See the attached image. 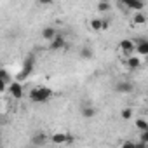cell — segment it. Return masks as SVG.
I'll use <instances>...</instances> for the list:
<instances>
[{
  "label": "cell",
  "instance_id": "cell-1",
  "mask_svg": "<svg viewBox=\"0 0 148 148\" xmlns=\"http://www.w3.org/2000/svg\"><path fill=\"white\" fill-rule=\"evenodd\" d=\"M30 101L32 103H45L52 98V89L45 87V86H38V87H33L28 94Z\"/></svg>",
  "mask_w": 148,
  "mask_h": 148
},
{
  "label": "cell",
  "instance_id": "cell-2",
  "mask_svg": "<svg viewBox=\"0 0 148 148\" xmlns=\"http://www.w3.org/2000/svg\"><path fill=\"white\" fill-rule=\"evenodd\" d=\"M33 68H35V56H28V58L23 61V68H21V71H19L18 79H19V80L28 79V77H30V73L33 71Z\"/></svg>",
  "mask_w": 148,
  "mask_h": 148
},
{
  "label": "cell",
  "instance_id": "cell-3",
  "mask_svg": "<svg viewBox=\"0 0 148 148\" xmlns=\"http://www.w3.org/2000/svg\"><path fill=\"white\" fill-rule=\"evenodd\" d=\"M71 141H73V136L68 132H54L51 136V143H54V145H68Z\"/></svg>",
  "mask_w": 148,
  "mask_h": 148
},
{
  "label": "cell",
  "instance_id": "cell-4",
  "mask_svg": "<svg viewBox=\"0 0 148 148\" xmlns=\"http://www.w3.org/2000/svg\"><path fill=\"white\" fill-rule=\"evenodd\" d=\"M119 51L124 54V56H134V42L131 40V38H124V40H120V44H119Z\"/></svg>",
  "mask_w": 148,
  "mask_h": 148
},
{
  "label": "cell",
  "instance_id": "cell-5",
  "mask_svg": "<svg viewBox=\"0 0 148 148\" xmlns=\"http://www.w3.org/2000/svg\"><path fill=\"white\" fill-rule=\"evenodd\" d=\"M7 92L14 98V99H21L23 98V84L19 82H11L7 86Z\"/></svg>",
  "mask_w": 148,
  "mask_h": 148
},
{
  "label": "cell",
  "instance_id": "cell-6",
  "mask_svg": "<svg viewBox=\"0 0 148 148\" xmlns=\"http://www.w3.org/2000/svg\"><path fill=\"white\" fill-rule=\"evenodd\" d=\"M51 44V49L52 51H59V49H64L66 47V40H64V37H61V35H56V38L52 40V42H49Z\"/></svg>",
  "mask_w": 148,
  "mask_h": 148
},
{
  "label": "cell",
  "instance_id": "cell-7",
  "mask_svg": "<svg viewBox=\"0 0 148 148\" xmlns=\"http://www.w3.org/2000/svg\"><path fill=\"white\" fill-rule=\"evenodd\" d=\"M56 28H52V26H45L44 30H42V38L44 40H47V42H52L54 38H56Z\"/></svg>",
  "mask_w": 148,
  "mask_h": 148
},
{
  "label": "cell",
  "instance_id": "cell-8",
  "mask_svg": "<svg viewBox=\"0 0 148 148\" xmlns=\"http://www.w3.org/2000/svg\"><path fill=\"white\" fill-rule=\"evenodd\" d=\"M115 91L120 94H129V92H132V84L131 82H119L115 86Z\"/></svg>",
  "mask_w": 148,
  "mask_h": 148
},
{
  "label": "cell",
  "instance_id": "cell-9",
  "mask_svg": "<svg viewBox=\"0 0 148 148\" xmlns=\"http://www.w3.org/2000/svg\"><path fill=\"white\" fill-rule=\"evenodd\" d=\"M122 5L129 11H134V12H139L145 9V4L143 2H122Z\"/></svg>",
  "mask_w": 148,
  "mask_h": 148
},
{
  "label": "cell",
  "instance_id": "cell-10",
  "mask_svg": "<svg viewBox=\"0 0 148 148\" xmlns=\"http://www.w3.org/2000/svg\"><path fill=\"white\" fill-rule=\"evenodd\" d=\"M125 64H127V68H129V70H138V68H139V64H141V58H138V56H129Z\"/></svg>",
  "mask_w": 148,
  "mask_h": 148
},
{
  "label": "cell",
  "instance_id": "cell-11",
  "mask_svg": "<svg viewBox=\"0 0 148 148\" xmlns=\"http://www.w3.org/2000/svg\"><path fill=\"white\" fill-rule=\"evenodd\" d=\"M0 82H4V84H11L12 82V79H11V73L5 70V68H0Z\"/></svg>",
  "mask_w": 148,
  "mask_h": 148
},
{
  "label": "cell",
  "instance_id": "cell-12",
  "mask_svg": "<svg viewBox=\"0 0 148 148\" xmlns=\"http://www.w3.org/2000/svg\"><path fill=\"white\" fill-rule=\"evenodd\" d=\"M32 141H33V145H37V146H38V145H44V143L47 141V136H45L44 132H38V134H35V136L32 138Z\"/></svg>",
  "mask_w": 148,
  "mask_h": 148
},
{
  "label": "cell",
  "instance_id": "cell-13",
  "mask_svg": "<svg viewBox=\"0 0 148 148\" xmlns=\"http://www.w3.org/2000/svg\"><path fill=\"white\" fill-rule=\"evenodd\" d=\"M132 115H134V110H132V108H129V106L120 110V117H122L124 120H131V119H132Z\"/></svg>",
  "mask_w": 148,
  "mask_h": 148
},
{
  "label": "cell",
  "instance_id": "cell-14",
  "mask_svg": "<svg viewBox=\"0 0 148 148\" xmlns=\"http://www.w3.org/2000/svg\"><path fill=\"white\" fill-rule=\"evenodd\" d=\"M82 115H84L86 119H91V117L96 115V108H94V106H84V108H82Z\"/></svg>",
  "mask_w": 148,
  "mask_h": 148
},
{
  "label": "cell",
  "instance_id": "cell-15",
  "mask_svg": "<svg viewBox=\"0 0 148 148\" xmlns=\"http://www.w3.org/2000/svg\"><path fill=\"white\" fill-rule=\"evenodd\" d=\"M145 23H146V16H145V14L136 12V14H134V18H132V25H145Z\"/></svg>",
  "mask_w": 148,
  "mask_h": 148
},
{
  "label": "cell",
  "instance_id": "cell-16",
  "mask_svg": "<svg viewBox=\"0 0 148 148\" xmlns=\"http://www.w3.org/2000/svg\"><path fill=\"white\" fill-rule=\"evenodd\" d=\"M89 26H91V30H94V32H101V18H94V19H91Z\"/></svg>",
  "mask_w": 148,
  "mask_h": 148
},
{
  "label": "cell",
  "instance_id": "cell-17",
  "mask_svg": "<svg viewBox=\"0 0 148 148\" xmlns=\"http://www.w3.org/2000/svg\"><path fill=\"white\" fill-rule=\"evenodd\" d=\"M92 56H94V52H92L91 47H82V51H80V58L82 59H91Z\"/></svg>",
  "mask_w": 148,
  "mask_h": 148
},
{
  "label": "cell",
  "instance_id": "cell-18",
  "mask_svg": "<svg viewBox=\"0 0 148 148\" xmlns=\"http://www.w3.org/2000/svg\"><path fill=\"white\" fill-rule=\"evenodd\" d=\"M134 125H136L141 132H143V131H148V122H146L145 119H138V120L134 122Z\"/></svg>",
  "mask_w": 148,
  "mask_h": 148
},
{
  "label": "cell",
  "instance_id": "cell-19",
  "mask_svg": "<svg viewBox=\"0 0 148 148\" xmlns=\"http://www.w3.org/2000/svg\"><path fill=\"white\" fill-rule=\"evenodd\" d=\"M96 7H98V11H99V12H108L112 5H110L108 2H98V5H96Z\"/></svg>",
  "mask_w": 148,
  "mask_h": 148
},
{
  "label": "cell",
  "instance_id": "cell-20",
  "mask_svg": "<svg viewBox=\"0 0 148 148\" xmlns=\"http://www.w3.org/2000/svg\"><path fill=\"white\" fill-rule=\"evenodd\" d=\"M139 143H145V145H148V131H143V132L139 134Z\"/></svg>",
  "mask_w": 148,
  "mask_h": 148
},
{
  "label": "cell",
  "instance_id": "cell-21",
  "mask_svg": "<svg viewBox=\"0 0 148 148\" xmlns=\"http://www.w3.org/2000/svg\"><path fill=\"white\" fill-rule=\"evenodd\" d=\"M108 28H110V21L101 18V30H108Z\"/></svg>",
  "mask_w": 148,
  "mask_h": 148
},
{
  "label": "cell",
  "instance_id": "cell-22",
  "mask_svg": "<svg viewBox=\"0 0 148 148\" xmlns=\"http://www.w3.org/2000/svg\"><path fill=\"white\" fill-rule=\"evenodd\" d=\"M120 148H134V141H124L120 145Z\"/></svg>",
  "mask_w": 148,
  "mask_h": 148
},
{
  "label": "cell",
  "instance_id": "cell-23",
  "mask_svg": "<svg viewBox=\"0 0 148 148\" xmlns=\"http://www.w3.org/2000/svg\"><path fill=\"white\" fill-rule=\"evenodd\" d=\"M134 148H148V145H145V143H134Z\"/></svg>",
  "mask_w": 148,
  "mask_h": 148
},
{
  "label": "cell",
  "instance_id": "cell-24",
  "mask_svg": "<svg viewBox=\"0 0 148 148\" xmlns=\"http://www.w3.org/2000/svg\"><path fill=\"white\" fill-rule=\"evenodd\" d=\"M5 91H7V84L0 82V92H5Z\"/></svg>",
  "mask_w": 148,
  "mask_h": 148
},
{
  "label": "cell",
  "instance_id": "cell-25",
  "mask_svg": "<svg viewBox=\"0 0 148 148\" xmlns=\"http://www.w3.org/2000/svg\"><path fill=\"white\" fill-rule=\"evenodd\" d=\"M0 110H2V101H0Z\"/></svg>",
  "mask_w": 148,
  "mask_h": 148
}]
</instances>
